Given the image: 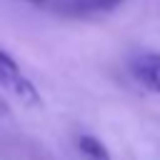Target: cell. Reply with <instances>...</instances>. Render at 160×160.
I'll list each match as a JSON object with an SVG mask.
<instances>
[{
	"label": "cell",
	"instance_id": "cell-2",
	"mask_svg": "<svg viewBox=\"0 0 160 160\" xmlns=\"http://www.w3.org/2000/svg\"><path fill=\"white\" fill-rule=\"evenodd\" d=\"M130 68H132V75L140 85H145L150 92L160 95V52H152V50L138 52L132 58Z\"/></svg>",
	"mask_w": 160,
	"mask_h": 160
},
{
	"label": "cell",
	"instance_id": "cell-5",
	"mask_svg": "<svg viewBox=\"0 0 160 160\" xmlns=\"http://www.w3.org/2000/svg\"><path fill=\"white\" fill-rule=\"evenodd\" d=\"M28 2H35V5H40V2H45V0H28Z\"/></svg>",
	"mask_w": 160,
	"mask_h": 160
},
{
	"label": "cell",
	"instance_id": "cell-3",
	"mask_svg": "<svg viewBox=\"0 0 160 160\" xmlns=\"http://www.w3.org/2000/svg\"><path fill=\"white\" fill-rule=\"evenodd\" d=\"M75 148H78V158L80 160H112L108 145L95 135H80L75 140Z\"/></svg>",
	"mask_w": 160,
	"mask_h": 160
},
{
	"label": "cell",
	"instance_id": "cell-1",
	"mask_svg": "<svg viewBox=\"0 0 160 160\" xmlns=\"http://www.w3.org/2000/svg\"><path fill=\"white\" fill-rule=\"evenodd\" d=\"M0 88L12 92L15 98H20V102L25 105H40V92L35 88V82L20 70V65L0 48Z\"/></svg>",
	"mask_w": 160,
	"mask_h": 160
},
{
	"label": "cell",
	"instance_id": "cell-4",
	"mask_svg": "<svg viewBox=\"0 0 160 160\" xmlns=\"http://www.w3.org/2000/svg\"><path fill=\"white\" fill-rule=\"evenodd\" d=\"M122 0H75V2H70L68 8L72 10V12H110V10H115L118 5H120Z\"/></svg>",
	"mask_w": 160,
	"mask_h": 160
}]
</instances>
